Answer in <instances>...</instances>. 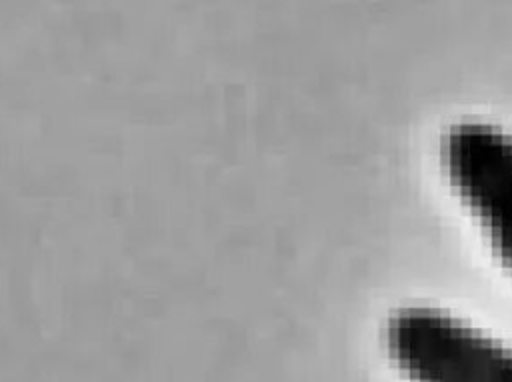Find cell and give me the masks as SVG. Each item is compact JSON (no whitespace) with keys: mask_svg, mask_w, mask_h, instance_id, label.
I'll list each match as a JSON object with an SVG mask.
<instances>
[{"mask_svg":"<svg viewBox=\"0 0 512 382\" xmlns=\"http://www.w3.org/2000/svg\"><path fill=\"white\" fill-rule=\"evenodd\" d=\"M444 156L454 186L512 270V138L488 124H458L448 132Z\"/></svg>","mask_w":512,"mask_h":382,"instance_id":"7a4b0ae2","label":"cell"},{"mask_svg":"<svg viewBox=\"0 0 512 382\" xmlns=\"http://www.w3.org/2000/svg\"><path fill=\"white\" fill-rule=\"evenodd\" d=\"M386 340L414 382H512V350L444 312L400 310Z\"/></svg>","mask_w":512,"mask_h":382,"instance_id":"6da1fadb","label":"cell"}]
</instances>
